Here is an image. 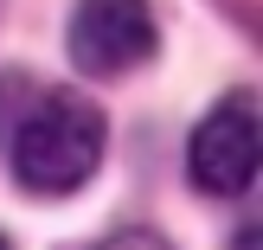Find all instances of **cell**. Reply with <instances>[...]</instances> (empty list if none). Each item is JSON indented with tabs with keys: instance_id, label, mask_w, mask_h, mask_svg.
Instances as JSON below:
<instances>
[{
	"instance_id": "1",
	"label": "cell",
	"mask_w": 263,
	"mask_h": 250,
	"mask_svg": "<svg viewBox=\"0 0 263 250\" xmlns=\"http://www.w3.org/2000/svg\"><path fill=\"white\" fill-rule=\"evenodd\" d=\"M103 161V116L77 90H51L13 122V174L32 193H77Z\"/></svg>"
},
{
	"instance_id": "2",
	"label": "cell",
	"mask_w": 263,
	"mask_h": 250,
	"mask_svg": "<svg viewBox=\"0 0 263 250\" xmlns=\"http://www.w3.org/2000/svg\"><path fill=\"white\" fill-rule=\"evenodd\" d=\"M257 154H263V141H257V103L251 97H225L199 128H193L186 167H193V180H199V193L238 199V193H251V180H257Z\"/></svg>"
},
{
	"instance_id": "3",
	"label": "cell",
	"mask_w": 263,
	"mask_h": 250,
	"mask_svg": "<svg viewBox=\"0 0 263 250\" xmlns=\"http://www.w3.org/2000/svg\"><path fill=\"white\" fill-rule=\"evenodd\" d=\"M154 51V13L148 0H77L71 13V64L90 77L135 71Z\"/></svg>"
},
{
	"instance_id": "4",
	"label": "cell",
	"mask_w": 263,
	"mask_h": 250,
	"mask_svg": "<svg viewBox=\"0 0 263 250\" xmlns=\"http://www.w3.org/2000/svg\"><path fill=\"white\" fill-rule=\"evenodd\" d=\"M90 250H174L161 238V231H141V225H128V231H109V238H97Z\"/></svg>"
},
{
	"instance_id": "5",
	"label": "cell",
	"mask_w": 263,
	"mask_h": 250,
	"mask_svg": "<svg viewBox=\"0 0 263 250\" xmlns=\"http://www.w3.org/2000/svg\"><path fill=\"white\" fill-rule=\"evenodd\" d=\"M238 250H257V225H244V238H238Z\"/></svg>"
},
{
	"instance_id": "6",
	"label": "cell",
	"mask_w": 263,
	"mask_h": 250,
	"mask_svg": "<svg viewBox=\"0 0 263 250\" xmlns=\"http://www.w3.org/2000/svg\"><path fill=\"white\" fill-rule=\"evenodd\" d=\"M0 250H13V244H7V238H0Z\"/></svg>"
}]
</instances>
